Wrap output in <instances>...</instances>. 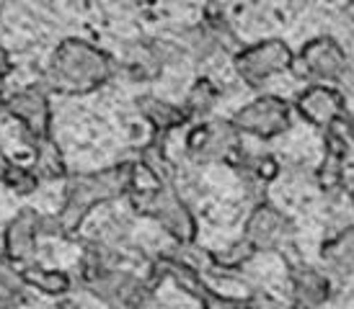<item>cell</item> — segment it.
<instances>
[{
  "instance_id": "cell-1",
  "label": "cell",
  "mask_w": 354,
  "mask_h": 309,
  "mask_svg": "<svg viewBox=\"0 0 354 309\" xmlns=\"http://www.w3.org/2000/svg\"><path fill=\"white\" fill-rule=\"evenodd\" d=\"M114 75V59L104 49L91 44L86 39L68 37L52 52L50 65L41 72L39 83L34 86L41 93H59V96H86L96 88L106 86Z\"/></svg>"
},
{
  "instance_id": "cell-2",
  "label": "cell",
  "mask_w": 354,
  "mask_h": 309,
  "mask_svg": "<svg viewBox=\"0 0 354 309\" xmlns=\"http://www.w3.org/2000/svg\"><path fill=\"white\" fill-rule=\"evenodd\" d=\"M135 165H114L99 173H83L68 178L65 186V201L59 209L57 219L68 237H73L80 230L83 219L88 217L99 203L114 201L119 196H127L135 188Z\"/></svg>"
},
{
  "instance_id": "cell-3",
  "label": "cell",
  "mask_w": 354,
  "mask_h": 309,
  "mask_svg": "<svg viewBox=\"0 0 354 309\" xmlns=\"http://www.w3.org/2000/svg\"><path fill=\"white\" fill-rule=\"evenodd\" d=\"M135 212L153 217L156 222H160V227L178 242V245H192L197 237V222L194 214L189 212V206L181 201L171 186H138L127 193Z\"/></svg>"
},
{
  "instance_id": "cell-4",
  "label": "cell",
  "mask_w": 354,
  "mask_h": 309,
  "mask_svg": "<svg viewBox=\"0 0 354 309\" xmlns=\"http://www.w3.org/2000/svg\"><path fill=\"white\" fill-rule=\"evenodd\" d=\"M3 108L8 111L10 119H16L24 129V134L31 145H37L41 139L52 137V106L50 96L41 93L37 86H29L13 93L10 98L3 101Z\"/></svg>"
},
{
  "instance_id": "cell-5",
  "label": "cell",
  "mask_w": 354,
  "mask_h": 309,
  "mask_svg": "<svg viewBox=\"0 0 354 309\" xmlns=\"http://www.w3.org/2000/svg\"><path fill=\"white\" fill-rule=\"evenodd\" d=\"M187 152L194 163H233L238 152V132L230 121H199L187 134Z\"/></svg>"
},
{
  "instance_id": "cell-6",
  "label": "cell",
  "mask_w": 354,
  "mask_h": 309,
  "mask_svg": "<svg viewBox=\"0 0 354 309\" xmlns=\"http://www.w3.org/2000/svg\"><path fill=\"white\" fill-rule=\"evenodd\" d=\"M292 62H295V54L290 52L287 44L277 41V39L261 41V44L248 47V49H243L241 54H236L238 75L243 77L251 88L264 86L266 77L279 75V72L290 70Z\"/></svg>"
},
{
  "instance_id": "cell-7",
  "label": "cell",
  "mask_w": 354,
  "mask_h": 309,
  "mask_svg": "<svg viewBox=\"0 0 354 309\" xmlns=\"http://www.w3.org/2000/svg\"><path fill=\"white\" fill-rule=\"evenodd\" d=\"M86 286H88V291L93 297H99L111 309H140L150 297V291H153L150 283H142L132 273L119 268L99 273Z\"/></svg>"
},
{
  "instance_id": "cell-8",
  "label": "cell",
  "mask_w": 354,
  "mask_h": 309,
  "mask_svg": "<svg viewBox=\"0 0 354 309\" xmlns=\"http://www.w3.org/2000/svg\"><path fill=\"white\" fill-rule=\"evenodd\" d=\"M230 124L236 132H246V134L269 139V137L279 134L290 126V108L282 98L264 96L241 108Z\"/></svg>"
},
{
  "instance_id": "cell-9",
  "label": "cell",
  "mask_w": 354,
  "mask_h": 309,
  "mask_svg": "<svg viewBox=\"0 0 354 309\" xmlns=\"http://www.w3.org/2000/svg\"><path fill=\"white\" fill-rule=\"evenodd\" d=\"M295 65L303 68V75L313 77V80H321V86H326V83H334V80H339V77L344 75L346 57L334 39L321 37L305 44L303 52H300L297 59L292 62V68H295Z\"/></svg>"
},
{
  "instance_id": "cell-10",
  "label": "cell",
  "mask_w": 354,
  "mask_h": 309,
  "mask_svg": "<svg viewBox=\"0 0 354 309\" xmlns=\"http://www.w3.org/2000/svg\"><path fill=\"white\" fill-rule=\"evenodd\" d=\"M37 219L39 214L34 209H21L13 219L8 222L6 232H3V252H6V261L10 266H29L37 250Z\"/></svg>"
},
{
  "instance_id": "cell-11",
  "label": "cell",
  "mask_w": 354,
  "mask_h": 309,
  "mask_svg": "<svg viewBox=\"0 0 354 309\" xmlns=\"http://www.w3.org/2000/svg\"><path fill=\"white\" fill-rule=\"evenodd\" d=\"M297 111L315 126H336L344 116V98L339 90L315 83L297 98Z\"/></svg>"
},
{
  "instance_id": "cell-12",
  "label": "cell",
  "mask_w": 354,
  "mask_h": 309,
  "mask_svg": "<svg viewBox=\"0 0 354 309\" xmlns=\"http://www.w3.org/2000/svg\"><path fill=\"white\" fill-rule=\"evenodd\" d=\"M287 235L285 217L269 206L256 209L254 217L248 219L246 227V242L251 250H274Z\"/></svg>"
},
{
  "instance_id": "cell-13",
  "label": "cell",
  "mask_w": 354,
  "mask_h": 309,
  "mask_svg": "<svg viewBox=\"0 0 354 309\" xmlns=\"http://www.w3.org/2000/svg\"><path fill=\"white\" fill-rule=\"evenodd\" d=\"M138 106H140V114L145 116V121H150V126L156 129L158 134H166V132H171V129H176V126L189 121L184 108L174 106V103H168L163 98L142 96L138 101Z\"/></svg>"
},
{
  "instance_id": "cell-14",
  "label": "cell",
  "mask_w": 354,
  "mask_h": 309,
  "mask_svg": "<svg viewBox=\"0 0 354 309\" xmlns=\"http://www.w3.org/2000/svg\"><path fill=\"white\" fill-rule=\"evenodd\" d=\"M19 276L24 281V286L41 291L47 297H65L70 291V276L59 268H41V266H21Z\"/></svg>"
},
{
  "instance_id": "cell-15",
  "label": "cell",
  "mask_w": 354,
  "mask_h": 309,
  "mask_svg": "<svg viewBox=\"0 0 354 309\" xmlns=\"http://www.w3.org/2000/svg\"><path fill=\"white\" fill-rule=\"evenodd\" d=\"M34 147V163L29 165L34 175L41 181H65L68 178V165L62 157V150L55 145V139H41Z\"/></svg>"
},
{
  "instance_id": "cell-16",
  "label": "cell",
  "mask_w": 354,
  "mask_h": 309,
  "mask_svg": "<svg viewBox=\"0 0 354 309\" xmlns=\"http://www.w3.org/2000/svg\"><path fill=\"white\" fill-rule=\"evenodd\" d=\"M124 70L132 80H153L163 70V57L158 44H132L124 52Z\"/></svg>"
},
{
  "instance_id": "cell-17",
  "label": "cell",
  "mask_w": 354,
  "mask_h": 309,
  "mask_svg": "<svg viewBox=\"0 0 354 309\" xmlns=\"http://www.w3.org/2000/svg\"><path fill=\"white\" fill-rule=\"evenodd\" d=\"M0 183L6 186L8 191L19 193V196H31L39 188V178L34 175L29 165L13 163L10 157L0 154Z\"/></svg>"
},
{
  "instance_id": "cell-18",
  "label": "cell",
  "mask_w": 354,
  "mask_h": 309,
  "mask_svg": "<svg viewBox=\"0 0 354 309\" xmlns=\"http://www.w3.org/2000/svg\"><path fill=\"white\" fill-rule=\"evenodd\" d=\"M26 286L19 276V268L10 263H0V309H19Z\"/></svg>"
},
{
  "instance_id": "cell-19",
  "label": "cell",
  "mask_w": 354,
  "mask_h": 309,
  "mask_svg": "<svg viewBox=\"0 0 354 309\" xmlns=\"http://www.w3.org/2000/svg\"><path fill=\"white\" fill-rule=\"evenodd\" d=\"M215 101H217V88L207 77H202V80H197L194 86L189 88L187 101H184L181 108L187 111L189 119L192 116H207L212 111V106H215Z\"/></svg>"
},
{
  "instance_id": "cell-20",
  "label": "cell",
  "mask_w": 354,
  "mask_h": 309,
  "mask_svg": "<svg viewBox=\"0 0 354 309\" xmlns=\"http://www.w3.org/2000/svg\"><path fill=\"white\" fill-rule=\"evenodd\" d=\"M292 283H295V294L297 299L305 301V304H321L326 299V289L328 283L324 281L321 273L315 270H300V273H292Z\"/></svg>"
},
{
  "instance_id": "cell-21",
  "label": "cell",
  "mask_w": 354,
  "mask_h": 309,
  "mask_svg": "<svg viewBox=\"0 0 354 309\" xmlns=\"http://www.w3.org/2000/svg\"><path fill=\"white\" fill-rule=\"evenodd\" d=\"M37 237H68L62 224H59L57 214H39L37 219Z\"/></svg>"
},
{
  "instance_id": "cell-22",
  "label": "cell",
  "mask_w": 354,
  "mask_h": 309,
  "mask_svg": "<svg viewBox=\"0 0 354 309\" xmlns=\"http://www.w3.org/2000/svg\"><path fill=\"white\" fill-rule=\"evenodd\" d=\"M202 309H241V301L230 299V297H223L217 291H207L205 299H202Z\"/></svg>"
},
{
  "instance_id": "cell-23",
  "label": "cell",
  "mask_w": 354,
  "mask_h": 309,
  "mask_svg": "<svg viewBox=\"0 0 354 309\" xmlns=\"http://www.w3.org/2000/svg\"><path fill=\"white\" fill-rule=\"evenodd\" d=\"M10 72H13V59H10L8 49L0 44V80H6Z\"/></svg>"
},
{
  "instance_id": "cell-24",
  "label": "cell",
  "mask_w": 354,
  "mask_h": 309,
  "mask_svg": "<svg viewBox=\"0 0 354 309\" xmlns=\"http://www.w3.org/2000/svg\"><path fill=\"white\" fill-rule=\"evenodd\" d=\"M346 126H349V132H352V137H354V116L349 119V124H346Z\"/></svg>"
},
{
  "instance_id": "cell-25",
  "label": "cell",
  "mask_w": 354,
  "mask_h": 309,
  "mask_svg": "<svg viewBox=\"0 0 354 309\" xmlns=\"http://www.w3.org/2000/svg\"><path fill=\"white\" fill-rule=\"evenodd\" d=\"M59 309H75V307H70V304H62V307H59Z\"/></svg>"
},
{
  "instance_id": "cell-26",
  "label": "cell",
  "mask_w": 354,
  "mask_h": 309,
  "mask_svg": "<svg viewBox=\"0 0 354 309\" xmlns=\"http://www.w3.org/2000/svg\"><path fill=\"white\" fill-rule=\"evenodd\" d=\"M3 101H6V98H3V93H0V108H3Z\"/></svg>"
}]
</instances>
